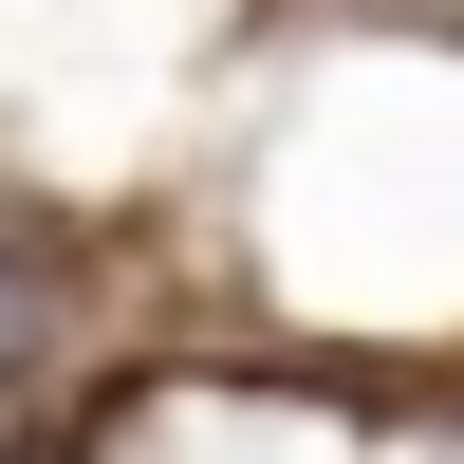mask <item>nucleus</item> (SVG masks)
<instances>
[{"label": "nucleus", "mask_w": 464, "mask_h": 464, "mask_svg": "<svg viewBox=\"0 0 464 464\" xmlns=\"http://www.w3.org/2000/svg\"><path fill=\"white\" fill-rule=\"evenodd\" d=\"M37 353H56V279H37V260H0V391H19Z\"/></svg>", "instance_id": "1"}, {"label": "nucleus", "mask_w": 464, "mask_h": 464, "mask_svg": "<svg viewBox=\"0 0 464 464\" xmlns=\"http://www.w3.org/2000/svg\"><path fill=\"white\" fill-rule=\"evenodd\" d=\"M0 260H37V205H19V186H0Z\"/></svg>", "instance_id": "2"}, {"label": "nucleus", "mask_w": 464, "mask_h": 464, "mask_svg": "<svg viewBox=\"0 0 464 464\" xmlns=\"http://www.w3.org/2000/svg\"><path fill=\"white\" fill-rule=\"evenodd\" d=\"M0 464H74V446H0Z\"/></svg>", "instance_id": "3"}]
</instances>
